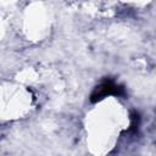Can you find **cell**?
<instances>
[{
	"label": "cell",
	"mask_w": 156,
	"mask_h": 156,
	"mask_svg": "<svg viewBox=\"0 0 156 156\" xmlns=\"http://www.w3.org/2000/svg\"><path fill=\"white\" fill-rule=\"evenodd\" d=\"M108 95H115V96H126V89L123 85L116 84L113 80L111 79H105L102 80L99 85H96L94 88V90L90 94V101L98 102L100 100H102L104 98L108 96Z\"/></svg>",
	"instance_id": "1"
}]
</instances>
